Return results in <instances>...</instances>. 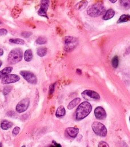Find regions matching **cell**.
<instances>
[{"mask_svg":"<svg viewBox=\"0 0 130 147\" xmlns=\"http://www.w3.org/2000/svg\"><path fill=\"white\" fill-rule=\"evenodd\" d=\"M92 106L89 102L85 101L82 102L76 111V118L77 120H81L87 117L91 112Z\"/></svg>","mask_w":130,"mask_h":147,"instance_id":"1","label":"cell"},{"mask_svg":"<svg viewBox=\"0 0 130 147\" xmlns=\"http://www.w3.org/2000/svg\"><path fill=\"white\" fill-rule=\"evenodd\" d=\"M23 58V51L20 48L12 50L8 55V61L11 64H15L22 60Z\"/></svg>","mask_w":130,"mask_h":147,"instance_id":"2","label":"cell"},{"mask_svg":"<svg viewBox=\"0 0 130 147\" xmlns=\"http://www.w3.org/2000/svg\"><path fill=\"white\" fill-rule=\"evenodd\" d=\"M105 12V8L103 5L100 3L92 5L87 9L88 15L92 17H97L102 15Z\"/></svg>","mask_w":130,"mask_h":147,"instance_id":"3","label":"cell"},{"mask_svg":"<svg viewBox=\"0 0 130 147\" xmlns=\"http://www.w3.org/2000/svg\"><path fill=\"white\" fill-rule=\"evenodd\" d=\"M64 45V50L66 52L73 51L78 45V40L72 36H66L63 40Z\"/></svg>","mask_w":130,"mask_h":147,"instance_id":"4","label":"cell"},{"mask_svg":"<svg viewBox=\"0 0 130 147\" xmlns=\"http://www.w3.org/2000/svg\"><path fill=\"white\" fill-rule=\"evenodd\" d=\"M92 128L93 132L97 136L105 137L107 134L106 127L100 122L97 121L93 122L92 124Z\"/></svg>","mask_w":130,"mask_h":147,"instance_id":"5","label":"cell"},{"mask_svg":"<svg viewBox=\"0 0 130 147\" xmlns=\"http://www.w3.org/2000/svg\"><path fill=\"white\" fill-rule=\"evenodd\" d=\"M20 75L26 80L28 83L32 85H36L37 83V78L36 76L32 72L26 70L21 71Z\"/></svg>","mask_w":130,"mask_h":147,"instance_id":"6","label":"cell"},{"mask_svg":"<svg viewBox=\"0 0 130 147\" xmlns=\"http://www.w3.org/2000/svg\"><path fill=\"white\" fill-rule=\"evenodd\" d=\"M81 95L84 99L88 101L99 100L100 98V95L97 92L90 90H87L84 91L81 93Z\"/></svg>","mask_w":130,"mask_h":147,"instance_id":"7","label":"cell"},{"mask_svg":"<svg viewBox=\"0 0 130 147\" xmlns=\"http://www.w3.org/2000/svg\"><path fill=\"white\" fill-rule=\"evenodd\" d=\"M29 103H30V100L28 98H25L23 99L17 103L16 107V111L20 113L25 111L28 109L29 106Z\"/></svg>","mask_w":130,"mask_h":147,"instance_id":"8","label":"cell"},{"mask_svg":"<svg viewBox=\"0 0 130 147\" xmlns=\"http://www.w3.org/2000/svg\"><path fill=\"white\" fill-rule=\"evenodd\" d=\"M49 0H41L40 8L38 11V15L39 16L46 17L47 19L48 18L47 15V11L49 7Z\"/></svg>","mask_w":130,"mask_h":147,"instance_id":"9","label":"cell"},{"mask_svg":"<svg viewBox=\"0 0 130 147\" xmlns=\"http://www.w3.org/2000/svg\"><path fill=\"white\" fill-rule=\"evenodd\" d=\"M20 77L16 74H8L2 79V83L4 85L16 83L20 81Z\"/></svg>","mask_w":130,"mask_h":147,"instance_id":"10","label":"cell"},{"mask_svg":"<svg viewBox=\"0 0 130 147\" xmlns=\"http://www.w3.org/2000/svg\"><path fill=\"white\" fill-rule=\"evenodd\" d=\"M95 117L99 120H102L105 118L107 116L106 112L103 107L101 106H98L95 109Z\"/></svg>","mask_w":130,"mask_h":147,"instance_id":"11","label":"cell"},{"mask_svg":"<svg viewBox=\"0 0 130 147\" xmlns=\"http://www.w3.org/2000/svg\"><path fill=\"white\" fill-rule=\"evenodd\" d=\"M79 132V129L76 128H68L65 130V133L71 138H75Z\"/></svg>","mask_w":130,"mask_h":147,"instance_id":"12","label":"cell"},{"mask_svg":"<svg viewBox=\"0 0 130 147\" xmlns=\"http://www.w3.org/2000/svg\"><path fill=\"white\" fill-rule=\"evenodd\" d=\"M12 67H7L0 71V79H3L4 77L8 74H10L13 70Z\"/></svg>","mask_w":130,"mask_h":147,"instance_id":"13","label":"cell"},{"mask_svg":"<svg viewBox=\"0 0 130 147\" xmlns=\"http://www.w3.org/2000/svg\"><path fill=\"white\" fill-rule=\"evenodd\" d=\"M88 5V1L87 0H82V1L79 2L75 5V9L78 11H81L84 9Z\"/></svg>","mask_w":130,"mask_h":147,"instance_id":"14","label":"cell"},{"mask_svg":"<svg viewBox=\"0 0 130 147\" xmlns=\"http://www.w3.org/2000/svg\"><path fill=\"white\" fill-rule=\"evenodd\" d=\"M115 15V11L112 9H108L103 17L104 20H108L112 19Z\"/></svg>","mask_w":130,"mask_h":147,"instance_id":"15","label":"cell"},{"mask_svg":"<svg viewBox=\"0 0 130 147\" xmlns=\"http://www.w3.org/2000/svg\"><path fill=\"white\" fill-rule=\"evenodd\" d=\"M33 59V52L32 50L28 49L25 51L24 53V59L26 62H29Z\"/></svg>","mask_w":130,"mask_h":147,"instance_id":"16","label":"cell"},{"mask_svg":"<svg viewBox=\"0 0 130 147\" xmlns=\"http://www.w3.org/2000/svg\"><path fill=\"white\" fill-rule=\"evenodd\" d=\"M12 126H13L12 122L8 120H4L1 124V128L3 130H8L11 128Z\"/></svg>","mask_w":130,"mask_h":147,"instance_id":"17","label":"cell"},{"mask_svg":"<svg viewBox=\"0 0 130 147\" xmlns=\"http://www.w3.org/2000/svg\"><path fill=\"white\" fill-rule=\"evenodd\" d=\"M65 114V109L63 106H60L56 112V116L58 118L62 117Z\"/></svg>","mask_w":130,"mask_h":147,"instance_id":"18","label":"cell"},{"mask_svg":"<svg viewBox=\"0 0 130 147\" xmlns=\"http://www.w3.org/2000/svg\"><path fill=\"white\" fill-rule=\"evenodd\" d=\"M81 101V99L79 98H76L72 100L68 105V109L69 110L73 109L74 107H75Z\"/></svg>","mask_w":130,"mask_h":147,"instance_id":"19","label":"cell"},{"mask_svg":"<svg viewBox=\"0 0 130 147\" xmlns=\"http://www.w3.org/2000/svg\"><path fill=\"white\" fill-rule=\"evenodd\" d=\"M48 50L45 47H40L37 50V54L40 57H44L47 54Z\"/></svg>","mask_w":130,"mask_h":147,"instance_id":"20","label":"cell"},{"mask_svg":"<svg viewBox=\"0 0 130 147\" xmlns=\"http://www.w3.org/2000/svg\"><path fill=\"white\" fill-rule=\"evenodd\" d=\"M9 42L12 44H19V45H24L25 44V41L21 39L16 38V39H11Z\"/></svg>","mask_w":130,"mask_h":147,"instance_id":"21","label":"cell"},{"mask_svg":"<svg viewBox=\"0 0 130 147\" xmlns=\"http://www.w3.org/2000/svg\"><path fill=\"white\" fill-rule=\"evenodd\" d=\"M130 21V15H121L119 20H118V23H125Z\"/></svg>","mask_w":130,"mask_h":147,"instance_id":"22","label":"cell"},{"mask_svg":"<svg viewBox=\"0 0 130 147\" xmlns=\"http://www.w3.org/2000/svg\"><path fill=\"white\" fill-rule=\"evenodd\" d=\"M120 3L123 8L125 9L130 8V0H120Z\"/></svg>","mask_w":130,"mask_h":147,"instance_id":"23","label":"cell"},{"mask_svg":"<svg viewBox=\"0 0 130 147\" xmlns=\"http://www.w3.org/2000/svg\"><path fill=\"white\" fill-rule=\"evenodd\" d=\"M47 43V39L44 36H40L36 40V43L39 45L45 44Z\"/></svg>","mask_w":130,"mask_h":147,"instance_id":"24","label":"cell"},{"mask_svg":"<svg viewBox=\"0 0 130 147\" xmlns=\"http://www.w3.org/2000/svg\"><path fill=\"white\" fill-rule=\"evenodd\" d=\"M119 64V59L117 56H114L112 59V65L114 68H117Z\"/></svg>","mask_w":130,"mask_h":147,"instance_id":"25","label":"cell"},{"mask_svg":"<svg viewBox=\"0 0 130 147\" xmlns=\"http://www.w3.org/2000/svg\"><path fill=\"white\" fill-rule=\"evenodd\" d=\"M12 87L11 86H5L3 91V93L4 95H8L12 90Z\"/></svg>","mask_w":130,"mask_h":147,"instance_id":"26","label":"cell"},{"mask_svg":"<svg viewBox=\"0 0 130 147\" xmlns=\"http://www.w3.org/2000/svg\"><path fill=\"white\" fill-rule=\"evenodd\" d=\"M55 84L56 83H53L50 86H49V95H51L53 94L54 91H55Z\"/></svg>","mask_w":130,"mask_h":147,"instance_id":"27","label":"cell"},{"mask_svg":"<svg viewBox=\"0 0 130 147\" xmlns=\"http://www.w3.org/2000/svg\"><path fill=\"white\" fill-rule=\"evenodd\" d=\"M21 35L25 38H28L32 35V33L31 32H23L21 33Z\"/></svg>","mask_w":130,"mask_h":147,"instance_id":"28","label":"cell"},{"mask_svg":"<svg viewBox=\"0 0 130 147\" xmlns=\"http://www.w3.org/2000/svg\"><path fill=\"white\" fill-rule=\"evenodd\" d=\"M20 131V127H18V126L15 127V128L13 129V131H12L13 135V136H17V135L19 133Z\"/></svg>","mask_w":130,"mask_h":147,"instance_id":"29","label":"cell"},{"mask_svg":"<svg viewBox=\"0 0 130 147\" xmlns=\"http://www.w3.org/2000/svg\"><path fill=\"white\" fill-rule=\"evenodd\" d=\"M8 34V30L5 28L0 29V36H5Z\"/></svg>","mask_w":130,"mask_h":147,"instance_id":"30","label":"cell"},{"mask_svg":"<svg viewBox=\"0 0 130 147\" xmlns=\"http://www.w3.org/2000/svg\"><path fill=\"white\" fill-rule=\"evenodd\" d=\"M98 147H109V146L108 144L106 142L101 141H100L99 143Z\"/></svg>","mask_w":130,"mask_h":147,"instance_id":"31","label":"cell"},{"mask_svg":"<svg viewBox=\"0 0 130 147\" xmlns=\"http://www.w3.org/2000/svg\"><path fill=\"white\" fill-rule=\"evenodd\" d=\"M50 147H62V146H61L60 144H57V143L56 142H53V144L52 145H51Z\"/></svg>","mask_w":130,"mask_h":147,"instance_id":"32","label":"cell"},{"mask_svg":"<svg viewBox=\"0 0 130 147\" xmlns=\"http://www.w3.org/2000/svg\"><path fill=\"white\" fill-rule=\"evenodd\" d=\"M76 72H77L79 75H81V74H82V71H81V70H80V69H77V70H76Z\"/></svg>","mask_w":130,"mask_h":147,"instance_id":"33","label":"cell"},{"mask_svg":"<svg viewBox=\"0 0 130 147\" xmlns=\"http://www.w3.org/2000/svg\"><path fill=\"white\" fill-rule=\"evenodd\" d=\"M3 54H4V50L2 48H0V56L3 55Z\"/></svg>","mask_w":130,"mask_h":147,"instance_id":"34","label":"cell"},{"mask_svg":"<svg viewBox=\"0 0 130 147\" xmlns=\"http://www.w3.org/2000/svg\"><path fill=\"white\" fill-rule=\"evenodd\" d=\"M109 1H110V2L112 3H115L116 2L117 0H109Z\"/></svg>","mask_w":130,"mask_h":147,"instance_id":"35","label":"cell"},{"mask_svg":"<svg viewBox=\"0 0 130 147\" xmlns=\"http://www.w3.org/2000/svg\"><path fill=\"white\" fill-rule=\"evenodd\" d=\"M2 65H3V62H2V61L1 60H0V67L2 66Z\"/></svg>","mask_w":130,"mask_h":147,"instance_id":"36","label":"cell"},{"mask_svg":"<svg viewBox=\"0 0 130 147\" xmlns=\"http://www.w3.org/2000/svg\"><path fill=\"white\" fill-rule=\"evenodd\" d=\"M0 147H3V144L1 142H0Z\"/></svg>","mask_w":130,"mask_h":147,"instance_id":"37","label":"cell"},{"mask_svg":"<svg viewBox=\"0 0 130 147\" xmlns=\"http://www.w3.org/2000/svg\"><path fill=\"white\" fill-rule=\"evenodd\" d=\"M22 147H25V145H23Z\"/></svg>","mask_w":130,"mask_h":147,"instance_id":"38","label":"cell"},{"mask_svg":"<svg viewBox=\"0 0 130 147\" xmlns=\"http://www.w3.org/2000/svg\"><path fill=\"white\" fill-rule=\"evenodd\" d=\"M129 122H130V117H129Z\"/></svg>","mask_w":130,"mask_h":147,"instance_id":"39","label":"cell"},{"mask_svg":"<svg viewBox=\"0 0 130 147\" xmlns=\"http://www.w3.org/2000/svg\"><path fill=\"white\" fill-rule=\"evenodd\" d=\"M87 147H89V146H87Z\"/></svg>","mask_w":130,"mask_h":147,"instance_id":"40","label":"cell"},{"mask_svg":"<svg viewBox=\"0 0 130 147\" xmlns=\"http://www.w3.org/2000/svg\"><path fill=\"white\" fill-rule=\"evenodd\" d=\"M0 24H1V22H0Z\"/></svg>","mask_w":130,"mask_h":147,"instance_id":"41","label":"cell"}]
</instances>
